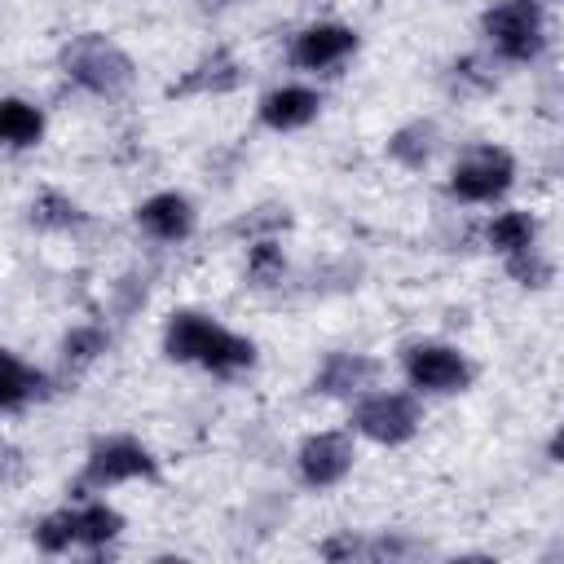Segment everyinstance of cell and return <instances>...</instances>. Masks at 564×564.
Instances as JSON below:
<instances>
[{
  "label": "cell",
  "mask_w": 564,
  "mask_h": 564,
  "mask_svg": "<svg viewBox=\"0 0 564 564\" xmlns=\"http://www.w3.org/2000/svg\"><path fill=\"white\" fill-rule=\"evenodd\" d=\"M62 70H66L79 88H88V93H97V97H119V93L137 79L132 57H128L115 40H106V35H97V31L75 35V40L62 48Z\"/></svg>",
  "instance_id": "6da1fadb"
},
{
  "label": "cell",
  "mask_w": 564,
  "mask_h": 564,
  "mask_svg": "<svg viewBox=\"0 0 564 564\" xmlns=\"http://www.w3.org/2000/svg\"><path fill=\"white\" fill-rule=\"evenodd\" d=\"M480 26H485L489 44L498 48V57H507V62H533L546 44L538 0H498V4L485 9Z\"/></svg>",
  "instance_id": "7a4b0ae2"
},
{
  "label": "cell",
  "mask_w": 564,
  "mask_h": 564,
  "mask_svg": "<svg viewBox=\"0 0 564 564\" xmlns=\"http://www.w3.org/2000/svg\"><path fill=\"white\" fill-rule=\"evenodd\" d=\"M511 176H516V159L507 150L471 145L449 172V194L463 203H494L511 189Z\"/></svg>",
  "instance_id": "3957f363"
},
{
  "label": "cell",
  "mask_w": 564,
  "mask_h": 564,
  "mask_svg": "<svg viewBox=\"0 0 564 564\" xmlns=\"http://www.w3.org/2000/svg\"><path fill=\"white\" fill-rule=\"evenodd\" d=\"M352 427L375 445H405L419 432V401L410 392H370L357 401Z\"/></svg>",
  "instance_id": "277c9868"
},
{
  "label": "cell",
  "mask_w": 564,
  "mask_h": 564,
  "mask_svg": "<svg viewBox=\"0 0 564 564\" xmlns=\"http://www.w3.org/2000/svg\"><path fill=\"white\" fill-rule=\"evenodd\" d=\"M154 476H159L154 454L132 436H110V441L93 445V454L84 463V485L88 489H110V485H123V480H154Z\"/></svg>",
  "instance_id": "5b68a950"
},
{
  "label": "cell",
  "mask_w": 564,
  "mask_h": 564,
  "mask_svg": "<svg viewBox=\"0 0 564 564\" xmlns=\"http://www.w3.org/2000/svg\"><path fill=\"white\" fill-rule=\"evenodd\" d=\"M405 379L419 392L445 397V392H463L471 383V366L449 344H410L405 348Z\"/></svg>",
  "instance_id": "8992f818"
},
{
  "label": "cell",
  "mask_w": 564,
  "mask_h": 564,
  "mask_svg": "<svg viewBox=\"0 0 564 564\" xmlns=\"http://www.w3.org/2000/svg\"><path fill=\"white\" fill-rule=\"evenodd\" d=\"M295 467H300V480L313 485V489L339 485L352 471V441H348V432H317V436H308L300 445V454H295Z\"/></svg>",
  "instance_id": "52a82bcc"
},
{
  "label": "cell",
  "mask_w": 564,
  "mask_h": 564,
  "mask_svg": "<svg viewBox=\"0 0 564 564\" xmlns=\"http://www.w3.org/2000/svg\"><path fill=\"white\" fill-rule=\"evenodd\" d=\"M352 48H357V31H352V26H344V22H317V26H304V31L295 35L291 57H295V66H304V70H330V66H339Z\"/></svg>",
  "instance_id": "ba28073f"
},
{
  "label": "cell",
  "mask_w": 564,
  "mask_h": 564,
  "mask_svg": "<svg viewBox=\"0 0 564 564\" xmlns=\"http://www.w3.org/2000/svg\"><path fill=\"white\" fill-rule=\"evenodd\" d=\"M137 225L159 242H181V238L194 234V203L185 194H176V189L154 194V198H145L137 207Z\"/></svg>",
  "instance_id": "9c48e42d"
},
{
  "label": "cell",
  "mask_w": 564,
  "mask_h": 564,
  "mask_svg": "<svg viewBox=\"0 0 564 564\" xmlns=\"http://www.w3.org/2000/svg\"><path fill=\"white\" fill-rule=\"evenodd\" d=\"M375 379H379V361L375 357H366V352H335L317 370L313 388L326 392V397H361L366 388H375Z\"/></svg>",
  "instance_id": "30bf717a"
},
{
  "label": "cell",
  "mask_w": 564,
  "mask_h": 564,
  "mask_svg": "<svg viewBox=\"0 0 564 564\" xmlns=\"http://www.w3.org/2000/svg\"><path fill=\"white\" fill-rule=\"evenodd\" d=\"M317 106H322V97H317L313 88H304V84H282V88L264 93L260 119H264L273 132H295V128H304V123L317 119Z\"/></svg>",
  "instance_id": "8fae6325"
},
{
  "label": "cell",
  "mask_w": 564,
  "mask_h": 564,
  "mask_svg": "<svg viewBox=\"0 0 564 564\" xmlns=\"http://www.w3.org/2000/svg\"><path fill=\"white\" fill-rule=\"evenodd\" d=\"M44 137V115L40 106L22 101V97H0V145L26 150Z\"/></svg>",
  "instance_id": "7c38bea8"
},
{
  "label": "cell",
  "mask_w": 564,
  "mask_h": 564,
  "mask_svg": "<svg viewBox=\"0 0 564 564\" xmlns=\"http://www.w3.org/2000/svg\"><path fill=\"white\" fill-rule=\"evenodd\" d=\"M40 383H44L40 370H31L22 357L0 348V410H22L40 392Z\"/></svg>",
  "instance_id": "4fadbf2b"
},
{
  "label": "cell",
  "mask_w": 564,
  "mask_h": 564,
  "mask_svg": "<svg viewBox=\"0 0 564 564\" xmlns=\"http://www.w3.org/2000/svg\"><path fill=\"white\" fill-rule=\"evenodd\" d=\"M533 238H538V220H533L529 212H502V216H494L489 229H485V242H489L498 256H516V251L533 247Z\"/></svg>",
  "instance_id": "5bb4252c"
},
{
  "label": "cell",
  "mask_w": 564,
  "mask_h": 564,
  "mask_svg": "<svg viewBox=\"0 0 564 564\" xmlns=\"http://www.w3.org/2000/svg\"><path fill=\"white\" fill-rule=\"evenodd\" d=\"M238 84V66H234V57L229 53H212L207 62H198L194 66V75H185L181 84H172V97L176 93H229Z\"/></svg>",
  "instance_id": "9a60e30c"
},
{
  "label": "cell",
  "mask_w": 564,
  "mask_h": 564,
  "mask_svg": "<svg viewBox=\"0 0 564 564\" xmlns=\"http://www.w3.org/2000/svg\"><path fill=\"white\" fill-rule=\"evenodd\" d=\"M75 516H79V546L97 551V546H106V542H115L123 533V516L115 507H106V502L75 507Z\"/></svg>",
  "instance_id": "2e32d148"
},
{
  "label": "cell",
  "mask_w": 564,
  "mask_h": 564,
  "mask_svg": "<svg viewBox=\"0 0 564 564\" xmlns=\"http://www.w3.org/2000/svg\"><path fill=\"white\" fill-rule=\"evenodd\" d=\"M432 150H436V128L432 123H410V128L392 132V141H388V154L405 167H423L432 159Z\"/></svg>",
  "instance_id": "e0dca14e"
},
{
  "label": "cell",
  "mask_w": 564,
  "mask_h": 564,
  "mask_svg": "<svg viewBox=\"0 0 564 564\" xmlns=\"http://www.w3.org/2000/svg\"><path fill=\"white\" fill-rule=\"evenodd\" d=\"M79 220H84L79 203L57 194V189H44V194L31 198V225H40V229H70Z\"/></svg>",
  "instance_id": "ac0fdd59"
},
{
  "label": "cell",
  "mask_w": 564,
  "mask_h": 564,
  "mask_svg": "<svg viewBox=\"0 0 564 564\" xmlns=\"http://www.w3.org/2000/svg\"><path fill=\"white\" fill-rule=\"evenodd\" d=\"M35 546H40V551H48V555H62V551L79 546V516H75L70 507H62V511L44 516V520L35 524Z\"/></svg>",
  "instance_id": "d6986e66"
},
{
  "label": "cell",
  "mask_w": 564,
  "mask_h": 564,
  "mask_svg": "<svg viewBox=\"0 0 564 564\" xmlns=\"http://www.w3.org/2000/svg\"><path fill=\"white\" fill-rule=\"evenodd\" d=\"M282 273H286L282 247H278V242H256L251 256H247V278H251L256 286H269V282H278Z\"/></svg>",
  "instance_id": "ffe728a7"
},
{
  "label": "cell",
  "mask_w": 564,
  "mask_h": 564,
  "mask_svg": "<svg viewBox=\"0 0 564 564\" xmlns=\"http://www.w3.org/2000/svg\"><path fill=\"white\" fill-rule=\"evenodd\" d=\"M97 352H106V330H97V326H75L62 339L66 366H88V361H97Z\"/></svg>",
  "instance_id": "44dd1931"
},
{
  "label": "cell",
  "mask_w": 564,
  "mask_h": 564,
  "mask_svg": "<svg viewBox=\"0 0 564 564\" xmlns=\"http://www.w3.org/2000/svg\"><path fill=\"white\" fill-rule=\"evenodd\" d=\"M507 273H511L520 286H546V282H551V264L538 256V247H524V251L507 256Z\"/></svg>",
  "instance_id": "7402d4cb"
},
{
  "label": "cell",
  "mask_w": 564,
  "mask_h": 564,
  "mask_svg": "<svg viewBox=\"0 0 564 564\" xmlns=\"http://www.w3.org/2000/svg\"><path fill=\"white\" fill-rule=\"evenodd\" d=\"M22 471H26L22 454H18L9 441H0V485H9V480H22Z\"/></svg>",
  "instance_id": "603a6c76"
},
{
  "label": "cell",
  "mask_w": 564,
  "mask_h": 564,
  "mask_svg": "<svg viewBox=\"0 0 564 564\" xmlns=\"http://www.w3.org/2000/svg\"><path fill=\"white\" fill-rule=\"evenodd\" d=\"M361 551H366V546H361L357 538H330V542L322 546L326 560H344V555H361Z\"/></svg>",
  "instance_id": "cb8c5ba5"
}]
</instances>
